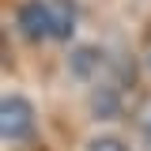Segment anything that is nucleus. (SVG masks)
Wrapping results in <instances>:
<instances>
[{
	"mask_svg": "<svg viewBox=\"0 0 151 151\" xmlns=\"http://www.w3.org/2000/svg\"><path fill=\"white\" fill-rule=\"evenodd\" d=\"M0 132L8 144H27L38 132V110L27 94H4L0 102Z\"/></svg>",
	"mask_w": 151,
	"mask_h": 151,
	"instance_id": "obj_1",
	"label": "nucleus"
},
{
	"mask_svg": "<svg viewBox=\"0 0 151 151\" xmlns=\"http://www.w3.org/2000/svg\"><path fill=\"white\" fill-rule=\"evenodd\" d=\"M15 27L27 42H45L53 38V23H49V0H23L15 8Z\"/></svg>",
	"mask_w": 151,
	"mask_h": 151,
	"instance_id": "obj_2",
	"label": "nucleus"
},
{
	"mask_svg": "<svg viewBox=\"0 0 151 151\" xmlns=\"http://www.w3.org/2000/svg\"><path fill=\"white\" fill-rule=\"evenodd\" d=\"M68 64H72V76H76V79L87 83V79H94V76H102V68L110 64V57H106L102 45H76L72 57H68Z\"/></svg>",
	"mask_w": 151,
	"mask_h": 151,
	"instance_id": "obj_3",
	"label": "nucleus"
},
{
	"mask_svg": "<svg viewBox=\"0 0 151 151\" xmlns=\"http://www.w3.org/2000/svg\"><path fill=\"white\" fill-rule=\"evenodd\" d=\"M91 113L98 121H113V117H121L125 113V98H121V87L117 83H102V87H94L91 94Z\"/></svg>",
	"mask_w": 151,
	"mask_h": 151,
	"instance_id": "obj_4",
	"label": "nucleus"
},
{
	"mask_svg": "<svg viewBox=\"0 0 151 151\" xmlns=\"http://www.w3.org/2000/svg\"><path fill=\"white\" fill-rule=\"evenodd\" d=\"M49 23H53V42H68L79 23L76 0H49Z\"/></svg>",
	"mask_w": 151,
	"mask_h": 151,
	"instance_id": "obj_5",
	"label": "nucleus"
},
{
	"mask_svg": "<svg viewBox=\"0 0 151 151\" xmlns=\"http://www.w3.org/2000/svg\"><path fill=\"white\" fill-rule=\"evenodd\" d=\"M87 151H129V144L121 140V136H94Z\"/></svg>",
	"mask_w": 151,
	"mask_h": 151,
	"instance_id": "obj_6",
	"label": "nucleus"
},
{
	"mask_svg": "<svg viewBox=\"0 0 151 151\" xmlns=\"http://www.w3.org/2000/svg\"><path fill=\"white\" fill-rule=\"evenodd\" d=\"M140 129H144V140H147V147H151V106L144 110V121H140Z\"/></svg>",
	"mask_w": 151,
	"mask_h": 151,
	"instance_id": "obj_7",
	"label": "nucleus"
},
{
	"mask_svg": "<svg viewBox=\"0 0 151 151\" xmlns=\"http://www.w3.org/2000/svg\"><path fill=\"white\" fill-rule=\"evenodd\" d=\"M147 68H151V49H147Z\"/></svg>",
	"mask_w": 151,
	"mask_h": 151,
	"instance_id": "obj_8",
	"label": "nucleus"
}]
</instances>
